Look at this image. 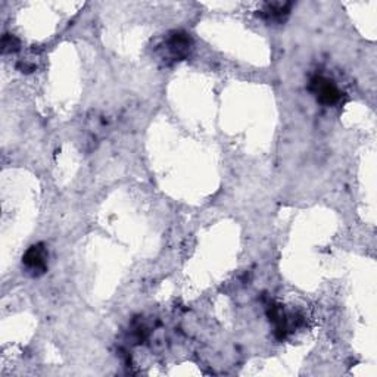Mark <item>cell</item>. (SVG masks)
Masks as SVG:
<instances>
[{
    "label": "cell",
    "instance_id": "obj_4",
    "mask_svg": "<svg viewBox=\"0 0 377 377\" xmlns=\"http://www.w3.org/2000/svg\"><path fill=\"white\" fill-rule=\"evenodd\" d=\"M292 3H267L261 12V17L269 21H280L289 14Z\"/></svg>",
    "mask_w": 377,
    "mask_h": 377
},
{
    "label": "cell",
    "instance_id": "obj_5",
    "mask_svg": "<svg viewBox=\"0 0 377 377\" xmlns=\"http://www.w3.org/2000/svg\"><path fill=\"white\" fill-rule=\"evenodd\" d=\"M19 49V40L15 36L5 35L2 39V50L3 53H12Z\"/></svg>",
    "mask_w": 377,
    "mask_h": 377
},
{
    "label": "cell",
    "instance_id": "obj_3",
    "mask_svg": "<svg viewBox=\"0 0 377 377\" xmlns=\"http://www.w3.org/2000/svg\"><path fill=\"white\" fill-rule=\"evenodd\" d=\"M192 48V39L183 31H175L165 40V49L174 61L184 59Z\"/></svg>",
    "mask_w": 377,
    "mask_h": 377
},
{
    "label": "cell",
    "instance_id": "obj_1",
    "mask_svg": "<svg viewBox=\"0 0 377 377\" xmlns=\"http://www.w3.org/2000/svg\"><path fill=\"white\" fill-rule=\"evenodd\" d=\"M309 90L316 96L317 101L323 105H335L340 101V90L334 80L323 75H317L309 83Z\"/></svg>",
    "mask_w": 377,
    "mask_h": 377
},
{
    "label": "cell",
    "instance_id": "obj_2",
    "mask_svg": "<svg viewBox=\"0 0 377 377\" xmlns=\"http://www.w3.org/2000/svg\"><path fill=\"white\" fill-rule=\"evenodd\" d=\"M48 249L43 243H36L27 249L22 257V265L32 277H37L46 273L48 270Z\"/></svg>",
    "mask_w": 377,
    "mask_h": 377
}]
</instances>
